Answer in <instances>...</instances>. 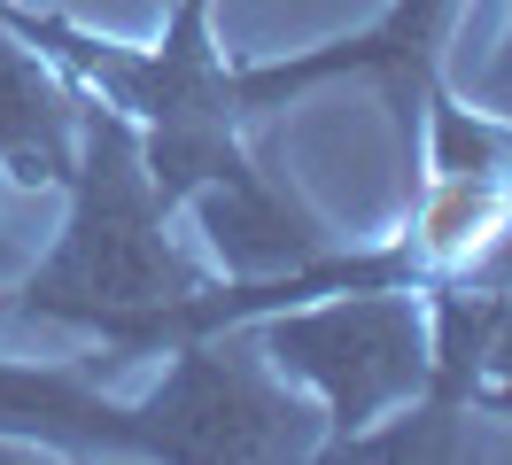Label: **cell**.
<instances>
[{
	"label": "cell",
	"instance_id": "6da1fadb",
	"mask_svg": "<svg viewBox=\"0 0 512 465\" xmlns=\"http://www.w3.org/2000/svg\"><path fill=\"white\" fill-rule=\"evenodd\" d=\"M171 194L148 171L140 124L109 101H86L78 124V171H70V225L47 248V264L8 295V318H70L101 334L117 357H140L163 310L210 295L218 272L179 248Z\"/></svg>",
	"mask_w": 512,
	"mask_h": 465
},
{
	"label": "cell",
	"instance_id": "7a4b0ae2",
	"mask_svg": "<svg viewBox=\"0 0 512 465\" xmlns=\"http://www.w3.org/2000/svg\"><path fill=\"white\" fill-rule=\"evenodd\" d=\"M427 287H334V295H303L249 318L264 365L311 380V396L326 411L319 458H342V442H357L365 427H381L388 411L427 388L435 372V310L419 303Z\"/></svg>",
	"mask_w": 512,
	"mask_h": 465
},
{
	"label": "cell",
	"instance_id": "3957f363",
	"mask_svg": "<svg viewBox=\"0 0 512 465\" xmlns=\"http://www.w3.org/2000/svg\"><path fill=\"white\" fill-rule=\"evenodd\" d=\"M466 16V0H388L381 16L350 39H326L311 55L288 62H249V70H225L233 78V101L241 117H264L280 109L288 93L334 86V78H357L388 101L396 117V148H404V179H419V148H427V117L450 101L443 86V55H450V31Z\"/></svg>",
	"mask_w": 512,
	"mask_h": 465
},
{
	"label": "cell",
	"instance_id": "277c9868",
	"mask_svg": "<svg viewBox=\"0 0 512 465\" xmlns=\"http://www.w3.org/2000/svg\"><path fill=\"white\" fill-rule=\"evenodd\" d=\"M78 124H86V93L55 78L16 24H0V171H16L24 186H70Z\"/></svg>",
	"mask_w": 512,
	"mask_h": 465
},
{
	"label": "cell",
	"instance_id": "5b68a950",
	"mask_svg": "<svg viewBox=\"0 0 512 465\" xmlns=\"http://www.w3.org/2000/svg\"><path fill=\"white\" fill-rule=\"evenodd\" d=\"M481 101H489V117H505V124H512V24H505V39H497L489 78H481Z\"/></svg>",
	"mask_w": 512,
	"mask_h": 465
}]
</instances>
